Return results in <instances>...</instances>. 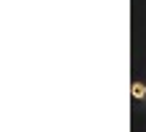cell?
<instances>
[{
	"mask_svg": "<svg viewBox=\"0 0 146 132\" xmlns=\"http://www.w3.org/2000/svg\"><path fill=\"white\" fill-rule=\"evenodd\" d=\"M141 98H146V90H143V95H141Z\"/></svg>",
	"mask_w": 146,
	"mask_h": 132,
	"instance_id": "obj_1",
	"label": "cell"
}]
</instances>
